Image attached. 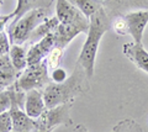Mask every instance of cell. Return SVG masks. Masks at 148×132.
Returning <instances> with one entry per match:
<instances>
[{
	"label": "cell",
	"instance_id": "9a60e30c",
	"mask_svg": "<svg viewBox=\"0 0 148 132\" xmlns=\"http://www.w3.org/2000/svg\"><path fill=\"white\" fill-rule=\"evenodd\" d=\"M59 24H61V22L58 21V19L56 16H49L48 19H46L43 22H41V24L36 27L34 34L31 35L29 42L31 44H34L36 42H38L40 40H42L43 37H46V36L54 34L56 30L58 29Z\"/></svg>",
	"mask_w": 148,
	"mask_h": 132
},
{
	"label": "cell",
	"instance_id": "8fae6325",
	"mask_svg": "<svg viewBox=\"0 0 148 132\" xmlns=\"http://www.w3.org/2000/svg\"><path fill=\"white\" fill-rule=\"evenodd\" d=\"M43 92L41 89H32L25 94V112L32 119H37L46 111Z\"/></svg>",
	"mask_w": 148,
	"mask_h": 132
},
{
	"label": "cell",
	"instance_id": "f1b7e54d",
	"mask_svg": "<svg viewBox=\"0 0 148 132\" xmlns=\"http://www.w3.org/2000/svg\"><path fill=\"white\" fill-rule=\"evenodd\" d=\"M12 132H16V131H12Z\"/></svg>",
	"mask_w": 148,
	"mask_h": 132
},
{
	"label": "cell",
	"instance_id": "7402d4cb",
	"mask_svg": "<svg viewBox=\"0 0 148 132\" xmlns=\"http://www.w3.org/2000/svg\"><path fill=\"white\" fill-rule=\"evenodd\" d=\"M12 120L10 111L0 114V132H12Z\"/></svg>",
	"mask_w": 148,
	"mask_h": 132
},
{
	"label": "cell",
	"instance_id": "e0dca14e",
	"mask_svg": "<svg viewBox=\"0 0 148 132\" xmlns=\"http://www.w3.org/2000/svg\"><path fill=\"white\" fill-rule=\"evenodd\" d=\"M9 57L17 72H22L27 67V52L21 44H11Z\"/></svg>",
	"mask_w": 148,
	"mask_h": 132
},
{
	"label": "cell",
	"instance_id": "3957f363",
	"mask_svg": "<svg viewBox=\"0 0 148 132\" xmlns=\"http://www.w3.org/2000/svg\"><path fill=\"white\" fill-rule=\"evenodd\" d=\"M49 17V8H38L24 15L15 25L8 27V35L11 44H21L30 40L36 27Z\"/></svg>",
	"mask_w": 148,
	"mask_h": 132
},
{
	"label": "cell",
	"instance_id": "d4e9b609",
	"mask_svg": "<svg viewBox=\"0 0 148 132\" xmlns=\"http://www.w3.org/2000/svg\"><path fill=\"white\" fill-rule=\"evenodd\" d=\"M12 19H11V16H10V14L9 15H4V16H0V34L1 32H4V29H5V25L8 24H10V21H11Z\"/></svg>",
	"mask_w": 148,
	"mask_h": 132
},
{
	"label": "cell",
	"instance_id": "5bb4252c",
	"mask_svg": "<svg viewBox=\"0 0 148 132\" xmlns=\"http://www.w3.org/2000/svg\"><path fill=\"white\" fill-rule=\"evenodd\" d=\"M38 8H49V6L47 4H45L43 0H17L15 10L10 12V16L12 20L10 21L9 26L15 25L29 11L35 10V9H38Z\"/></svg>",
	"mask_w": 148,
	"mask_h": 132
},
{
	"label": "cell",
	"instance_id": "cb8c5ba5",
	"mask_svg": "<svg viewBox=\"0 0 148 132\" xmlns=\"http://www.w3.org/2000/svg\"><path fill=\"white\" fill-rule=\"evenodd\" d=\"M49 75H51V79H52L53 83H62V81H64L68 78L66 69L59 68V67L53 69L52 72H49Z\"/></svg>",
	"mask_w": 148,
	"mask_h": 132
},
{
	"label": "cell",
	"instance_id": "9c48e42d",
	"mask_svg": "<svg viewBox=\"0 0 148 132\" xmlns=\"http://www.w3.org/2000/svg\"><path fill=\"white\" fill-rule=\"evenodd\" d=\"M54 46L56 42L53 34L46 36L42 40H40L38 42L31 44L30 49L27 51V66L40 64V63L46 61V58H47V56Z\"/></svg>",
	"mask_w": 148,
	"mask_h": 132
},
{
	"label": "cell",
	"instance_id": "ac0fdd59",
	"mask_svg": "<svg viewBox=\"0 0 148 132\" xmlns=\"http://www.w3.org/2000/svg\"><path fill=\"white\" fill-rule=\"evenodd\" d=\"M110 132H143L141 126L135 120L125 119L119 121Z\"/></svg>",
	"mask_w": 148,
	"mask_h": 132
},
{
	"label": "cell",
	"instance_id": "5b68a950",
	"mask_svg": "<svg viewBox=\"0 0 148 132\" xmlns=\"http://www.w3.org/2000/svg\"><path fill=\"white\" fill-rule=\"evenodd\" d=\"M73 103L62 104L56 107L46 109V111L40 117L35 119L36 121V131H51L52 132L58 126H72L73 120L71 117Z\"/></svg>",
	"mask_w": 148,
	"mask_h": 132
},
{
	"label": "cell",
	"instance_id": "7c38bea8",
	"mask_svg": "<svg viewBox=\"0 0 148 132\" xmlns=\"http://www.w3.org/2000/svg\"><path fill=\"white\" fill-rule=\"evenodd\" d=\"M122 52L138 69L146 72L148 74V52L146 51L142 43H125L122 47Z\"/></svg>",
	"mask_w": 148,
	"mask_h": 132
},
{
	"label": "cell",
	"instance_id": "7a4b0ae2",
	"mask_svg": "<svg viewBox=\"0 0 148 132\" xmlns=\"http://www.w3.org/2000/svg\"><path fill=\"white\" fill-rule=\"evenodd\" d=\"M111 27V20L103 9L92 15L90 17L89 30L86 32V40L82 47L80 54L77 60V63L79 64L83 69L85 70L88 78L90 80L94 77V68H95V61L96 54H98L100 41L103 38L104 34L109 31Z\"/></svg>",
	"mask_w": 148,
	"mask_h": 132
},
{
	"label": "cell",
	"instance_id": "d6986e66",
	"mask_svg": "<svg viewBox=\"0 0 148 132\" xmlns=\"http://www.w3.org/2000/svg\"><path fill=\"white\" fill-rule=\"evenodd\" d=\"M63 52H64V49L61 47H57V46H54L52 51L49 52L47 58H46V62H47L49 72H52L53 69L59 67V63H61L62 57H63Z\"/></svg>",
	"mask_w": 148,
	"mask_h": 132
},
{
	"label": "cell",
	"instance_id": "277c9868",
	"mask_svg": "<svg viewBox=\"0 0 148 132\" xmlns=\"http://www.w3.org/2000/svg\"><path fill=\"white\" fill-rule=\"evenodd\" d=\"M51 81H52V79L49 75L47 62L43 61L40 64L27 66L20 73L15 84L20 90L26 93L32 89L43 90Z\"/></svg>",
	"mask_w": 148,
	"mask_h": 132
},
{
	"label": "cell",
	"instance_id": "603a6c76",
	"mask_svg": "<svg viewBox=\"0 0 148 132\" xmlns=\"http://www.w3.org/2000/svg\"><path fill=\"white\" fill-rule=\"evenodd\" d=\"M11 48V43H10V38H9V35L5 32L0 34V56H4V54H9Z\"/></svg>",
	"mask_w": 148,
	"mask_h": 132
},
{
	"label": "cell",
	"instance_id": "ffe728a7",
	"mask_svg": "<svg viewBox=\"0 0 148 132\" xmlns=\"http://www.w3.org/2000/svg\"><path fill=\"white\" fill-rule=\"evenodd\" d=\"M12 105V85L0 92V114L10 111Z\"/></svg>",
	"mask_w": 148,
	"mask_h": 132
},
{
	"label": "cell",
	"instance_id": "30bf717a",
	"mask_svg": "<svg viewBox=\"0 0 148 132\" xmlns=\"http://www.w3.org/2000/svg\"><path fill=\"white\" fill-rule=\"evenodd\" d=\"M56 17L62 25H71L86 16L68 0H56Z\"/></svg>",
	"mask_w": 148,
	"mask_h": 132
},
{
	"label": "cell",
	"instance_id": "52a82bcc",
	"mask_svg": "<svg viewBox=\"0 0 148 132\" xmlns=\"http://www.w3.org/2000/svg\"><path fill=\"white\" fill-rule=\"evenodd\" d=\"M89 24H90V20L88 19V17H84L83 20L77 21L71 25L59 24L58 29L56 30V32L53 34L56 46L66 49L68 44L72 42V40H74V37H77L79 34L88 32Z\"/></svg>",
	"mask_w": 148,
	"mask_h": 132
},
{
	"label": "cell",
	"instance_id": "484cf974",
	"mask_svg": "<svg viewBox=\"0 0 148 132\" xmlns=\"http://www.w3.org/2000/svg\"><path fill=\"white\" fill-rule=\"evenodd\" d=\"M73 132H89V131H88V129H86L84 125L79 124V125H77L75 127H74V131Z\"/></svg>",
	"mask_w": 148,
	"mask_h": 132
},
{
	"label": "cell",
	"instance_id": "4316f807",
	"mask_svg": "<svg viewBox=\"0 0 148 132\" xmlns=\"http://www.w3.org/2000/svg\"><path fill=\"white\" fill-rule=\"evenodd\" d=\"M35 132H51V131H41V130H37V131H35Z\"/></svg>",
	"mask_w": 148,
	"mask_h": 132
},
{
	"label": "cell",
	"instance_id": "44dd1931",
	"mask_svg": "<svg viewBox=\"0 0 148 132\" xmlns=\"http://www.w3.org/2000/svg\"><path fill=\"white\" fill-rule=\"evenodd\" d=\"M111 26H112V30L119 36H125L128 34V26H127V22L125 20L123 15L115 17V19L111 21Z\"/></svg>",
	"mask_w": 148,
	"mask_h": 132
},
{
	"label": "cell",
	"instance_id": "8992f818",
	"mask_svg": "<svg viewBox=\"0 0 148 132\" xmlns=\"http://www.w3.org/2000/svg\"><path fill=\"white\" fill-rule=\"evenodd\" d=\"M104 10L109 19L126 15L128 12L138 10H148V0H105Z\"/></svg>",
	"mask_w": 148,
	"mask_h": 132
},
{
	"label": "cell",
	"instance_id": "83f0119b",
	"mask_svg": "<svg viewBox=\"0 0 148 132\" xmlns=\"http://www.w3.org/2000/svg\"><path fill=\"white\" fill-rule=\"evenodd\" d=\"M0 5H1V0H0Z\"/></svg>",
	"mask_w": 148,
	"mask_h": 132
},
{
	"label": "cell",
	"instance_id": "4fadbf2b",
	"mask_svg": "<svg viewBox=\"0 0 148 132\" xmlns=\"http://www.w3.org/2000/svg\"><path fill=\"white\" fill-rule=\"evenodd\" d=\"M20 73L12 66L9 54L0 56V92L15 84Z\"/></svg>",
	"mask_w": 148,
	"mask_h": 132
},
{
	"label": "cell",
	"instance_id": "2e32d148",
	"mask_svg": "<svg viewBox=\"0 0 148 132\" xmlns=\"http://www.w3.org/2000/svg\"><path fill=\"white\" fill-rule=\"evenodd\" d=\"M68 1L77 9H79L82 14H84V16L90 20L92 15H95L100 9H103L105 0H68Z\"/></svg>",
	"mask_w": 148,
	"mask_h": 132
},
{
	"label": "cell",
	"instance_id": "6da1fadb",
	"mask_svg": "<svg viewBox=\"0 0 148 132\" xmlns=\"http://www.w3.org/2000/svg\"><path fill=\"white\" fill-rule=\"evenodd\" d=\"M90 79L88 78L85 70L78 64L74 67V70L68 78L62 83H51L42 90L46 107H56L62 104L73 103L74 99L83 93L89 92Z\"/></svg>",
	"mask_w": 148,
	"mask_h": 132
},
{
	"label": "cell",
	"instance_id": "ba28073f",
	"mask_svg": "<svg viewBox=\"0 0 148 132\" xmlns=\"http://www.w3.org/2000/svg\"><path fill=\"white\" fill-rule=\"evenodd\" d=\"M128 26V34L136 43H142L143 34L148 25V10L132 11L123 15Z\"/></svg>",
	"mask_w": 148,
	"mask_h": 132
}]
</instances>
